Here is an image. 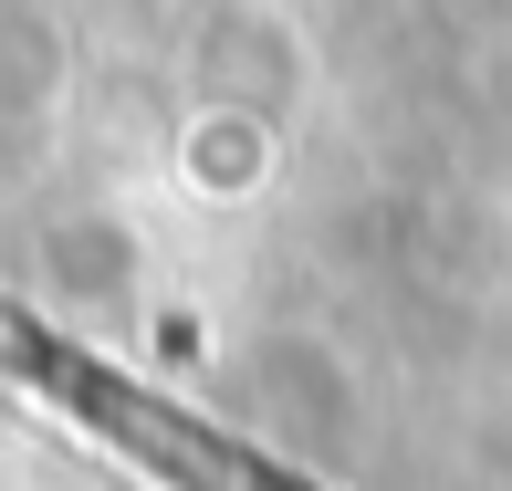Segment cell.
<instances>
[{"label": "cell", "instance_id": "1", "mask_svg": "<svg viewBox=\"0 0 512 491\" xmlns=\"http://www.w3.org/2000/svg\"><path fill=\"white\" fill-rule=\"evenodd\" d=\"M0 366H11L42 408H63L74 429H95L105 450H126L136 471H157L168 491H324V481L283 471L272 450H251V439H230V429H209L199 408L136 387L126 366H105L95 345L53 335V324H32V314H0Z\"/></svg>", "mask_w": 512, "mask_h": 491}]
</instances>
